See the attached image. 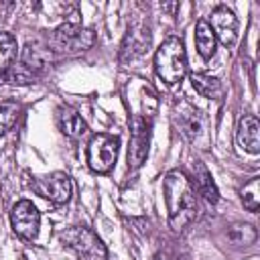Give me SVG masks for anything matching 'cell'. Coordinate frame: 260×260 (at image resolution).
I'll return each mask as SVG.
<instances>
[{"label": "cell", "mask_w": 260, "mask_h": 260, "mask_svg": "<svg viewBox=\"0 0 260 260\" xmlns=\"http://www.w3.org/2000/svg\"><path fill=\"white\" fill-rule=\"evenodd\" d=\"M18 112H20V106L12 100H6V102L0 104V136L6 134L16 124Z\"/></svg>", "instance_id": "21"}, {"label": "cell", "mask_w": 260, "mask_h": 260, "mask_svg": "<svg viewBox=\"0 0 260 260\" xmlns=\"http://www.w3.org/2000/svg\"><path fill=\"white\" fill-rule=\"evenodd\" d=\"M191 169H193V179H195V187H197L199 195H203V199L207 203H217L219 193H217V187H215L209 171L205 169V165L201 160H193Z\"/></svg>", "instance_id": "14"}, {"label": "cell", "mask_w": 260, "mask_h": 260, "mask_svg": "<svg viewBox=\"0 0 260 260\" xmlns=\"http://www.w3.org/2000/svg\"><path fill=\"white\" fill-rule=\"evenodd\" d=\"M16 39L8 32H0V75L8 71V67L16 59Z\"/></svg>", "instance_id": "18"}, {"label": "cell", "mask_w": 260, "mask_h": 260, "mask_svg": "<svg viewBox=\"0 0 260 260\" xmlns=\"http://www.w3.org/2000/svg\"><path fill=\"white\" fill-rule=\"evenodd\" d=\"M238 142L244 150L256 154L260 152V122L256 116H242L238 122Z\"/></svg>", "instance_id": "11"}, {"label": "cell", "mask_w": 260, "mask_h": 260, "mask_svg": "<svg viewBox=\"0 0 260 260\" xmlns=\"http://www.w3.org/2000/svg\"><path fill=\"white\" fill-rule=\"evenodd\" d=\"M95 43V35L91 28H85L75 22H65L53 30L49 37V49L61 55H77L91 49Z\"/></svg>", "instance_id": "3"}, {"label": "cell", "mask_w": 260, "mask_h": 260, "mask_svg": "<svg viewBox=\"0 0 260 260\" xmlns=\"http://www.w3.org/2000/svg\"><path fill=\"white\" fill-rule=\"evenodd\" d=\"M154 69H156V75L169 85L179 83L185 77L187 53L179 37H169L167 41H162V45L156 49V55H154Z\"/></svg>", "instance_id": "2"}, {"label": "cell", "mask_w": 260, "mask_h": 260, "mask_svg": "<svg viewBox=\"0 0 260 260\" xmlns=\"http://www.w3.org/2000/svg\"><path fill=\"white\" fill-rule=\"evenodd\" d=\"M35 189L55 203H67L71 199V179L65 173H53L49 177L37 179Z\"/></svg>", "instance_id": "10"}, {"label": "cell", "mask_w": 260, "mask_h": 260, "mask_svg": "<svg viewBox=\"0 0 260 260\" xmlns=\"http://www.w3.org/2000/svg\"><path fill=\"white\" fill-rule=\"evenodd\" d=\"M187 110H189V112H179L177 122H179L183 134H185L187 138L197 140V138L203 134V118H201L199 110H195V108H191V106H187Z\"/></svg>", "instance_id": "16"}, {"label": "cell", "mask_w": 260, "mask_h": 260, "mask_svg": "<svg viewBox=\"0 0 260 260\" xmlns=\"http://www.w3.org/2000/svg\"><path fill=\"white\" fill-rule=\"evenodd\" d=\"M209 26L215 35V39H219L225 47H232L238 39V18L234 14V10H230L228 6H217L211 12V20Z\"/></svg>", "instance_id": "9"}, {"label": "cell", "mask_w": 260, "mask_h": 260, "mask_svg": "<svg viewBox=\"0 0 260 260\" xmlns=\"http://www.w3.org/2000/svg\"><path fill=\"white\" fill-rule=\"evenodd\" d=\"M57 124H59L61 132L65 136H69V138H79L87 130L83 118L73 108H67V106H63V108L57 110Z\"/></svg>", "instance_id": "13"}, {"label": "cell", "mask_w": 260, "mask_h": 260, "mask_svg": "<svg viewBox=\"0 0 260 260\" xmlns=\"http://www.w3.org/2000/svg\"><path fill=\"white\" fill-rule=\"evenodd\" d=\"M165 201L169 223L175 232L187 228L197 215V197L191 181L181 171H171L165 177Z\"/></svg>", "instance_id": "1"}, {"label": "cell", "mask_w": 260, "mask_h": 260, "mask_svg": "<svg viewBox=\"0 0 260 260\" xmlns=\"http://www.w3.org/2000/svg\"><path fill=\"white\" fill-rule=\"evenodd\" d=\"M20 63L26 65L32 73L41 75L51 63H53V51L47 47H41L37 43H28L24 49H22V55H20Z\"/></svg>", "instance_id": "12"}, {"label": "cell", "mask_w": 260, "mask_h": 260, "mask_svg": "<svg viewBox=\"0 0 260 260\" xmlns=\"http://www.w3.org/2000/svg\"><path fill=\"white\" fill-rule=\"evenodd\" d=\"M150 45V28L144 22H132L128 24V30L124 35L122 41V49H120V61H132L138 55H142L146 51V47Z\"/></svg>", "instance_id": "8"}, {"label": "cell", "mask_w": 260, "mask_h": 260, "mask_svg": "<svg viewBox=\"0 0 260 260\" xmlns=\"http://www.w3.org/2000/svg\"><path fill=\"white\" fill-rule=\"evenodd\" d=\"M228 240L238 246H250L256 242V230L250 223H234L228 230Z\"/></svg>", "instance_id": "19"}, {"label": "cell", "mask_w": 260, "mask_h": 260, "mask_svg": "<svg viewBox=\"0 0 260 260\" xmlns=\"http://www.w3.org/2000/svg\"><path fill=\"white\" fill-rule=\"evenodd\" d=\"M10 223H12L14 234H18L24 240H35L39 234V225H41V213L28 199H22L14 203L10 211Z\"/></svg>", "instance_id": "7"}, {"label": "cell", "mask_w": 260, "mask_h": 260, "mask_svg": "<svg viewBox=\"0 0 260 260\" xmlns=\"http://www.w3.org/2000/svg\"><path fill=\"white\" fill-rule=\"evenodd\" d=\"M242 201H244V207L248 211H258V207H260V179L258 177L250 179V183L244 185Z\"/></svg>", "instance_id": "22"}, {"label": "cell", "mask_w": 260, "mask_h": 260, "mask_svg": "<svg viewBox=\"0 0 260 260\" xmlns=\"http://www.w3.org/2000/svg\"><path fill=\"white\" fill-rule=\"evenodd\" d=\"M215 43H217V39H215L213 30H211L209 22H207V20H199V22L195 24V45H197L199 55H201L203 59L213 57V53H215Z\"/></svg>", "instance_id": "15"}, {"label": "cell", "mask_w": 260, "mask_h": 260, "mask_svg": "<svg viewBox=\"0 0 260 260\" xmlns=\"http://www.w3.org/2000/svg\"><path fill=\"white\" fill-rule=\"evenodd\" d=\"M4 77H6V81L16 83V85H28V83H32L39 75L32 73L26 65H22V63L18 61V63H12V65L8 67V71L4 73Z\"/></svg>", "instance_id": "20"}, {"label": "cell", "mask_w": 260, "mask_h": 260, "mask_svg": "<svg viewBox=\"0 0 260 260\" xmlns=\"http://www.w3.org/2000/svg\"><path fill=\"white\" fill-rule=\"evenodd\" d=\"M61 242H65L69 248H73L77 252V256L83 260H106L108 258L106 246L89 228L73 225V228L61 232Z\"/></svg>", "instance_id": "4"}, {"label": "cell", "mask_w": 260, "mask_h": 260, "mask_svg": "<svg viewBox=\"0 0 260 260\" xmlns=\"http://www.w3.org/2000/svg\"><path fill=\"white\" fill-rule=\"evenodd\" d=\"M152 260H169V258H167V256H165V254H156V256H154V258H152Z\"/></svg>", "instance_id": "23"}, {"label": "cell", "mask_w": 260, "mask_h": 260, "mask_svg": "<svg viewBox=\"0 0 260 260\" xmlns=\"http://www.w3.org/2000/svg\"><path fill=\"white\" fill-rule=\"evenodd\" d=\"M118 136L112 134H95L87 144V162L93 173L106 175L114 169L118 158Z\"/></svg>", "instance_id": "5"}, {"label": "cell", "mask_w": 260, "mask_h": 260, "mask_svg": "<svg viewBox=\"0 0 260 260\" xmlns=\"http://www.w3.org/2000/svg\"><path fill=\"white\" fill-rule=\"evenodd\" d=\"M150 144V120L144 116H134L130 120V146H128V167L138 169L148 154Z\"/></svg>", "instance_id": "6"}, {"label": "cell", "mask_w": 260, "mask_h": 260, "mask_svg": "<svg viewBox=\"0 0 260 260\" xmlns=\"http://www.w3.org/2000/svg\"><path fill=\"white\" fill-rule=\"evenodd\" d=\"M191 85L193 89L203 95V98H209V100H215L221 95V85L215 77L207 75V73H193L191 75Z\"/></svg>", "instance_id": "17"}]
</instances>
